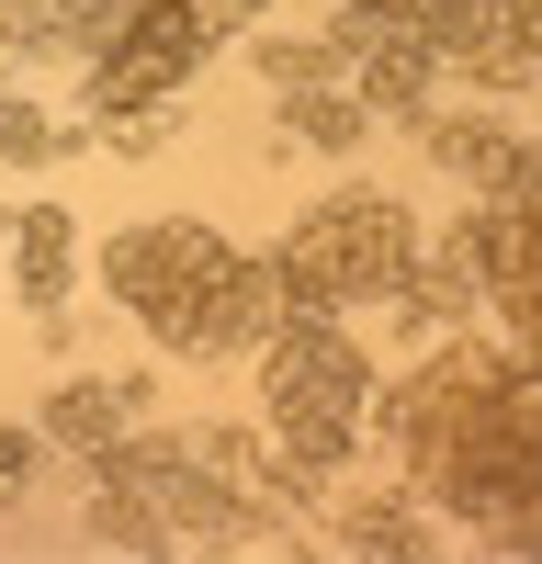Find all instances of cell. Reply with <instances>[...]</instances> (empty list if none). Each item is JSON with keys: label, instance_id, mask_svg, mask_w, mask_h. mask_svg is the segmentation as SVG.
<instances>
[{"label": "cell", "instance_id": "cell-1", "mask_svg": "<svg viewBox=\"0 0 542 564\" xmlns=\"http://www.w3.org/2000/svg\"><path fill=\"white\" fill-rule=\"evenodd\" d=\"M384 441L441 520L497 553H542V350L441 339L384 395Z\"/></svg>", "mask_w": 542, "mask_h": 564}, {"label": "cell", "instance_id": "cell-2", "mask_svg": "<svg viewBox=\"0 0 542 564\" xmlns=\"http://www.w3.org/2000/svg\"><path fill=\"white\" fill-rule=\"evenodd\" d=\"M102 294L148 327L159 350L181 361H226V350H260L271 316H283V271L249 260L238 238H215L193 215H148L102 249Z\"/></svg>", "mask_w": 542, "mask_h": 564}, {"label": "cell", "instance_id": "cell-3", "mask_svg": "<svg viewBox=\"0 0 542 564\" xmlns=\"http://www.w3.org/2000/svg\"><path fill=\"white\" fill-rule=\"evenodd\" d=\"M271 271H283V305H316V316H350V305H395L406 271H419V226H406L395 193H328L283 249H271Z\"/></svg>", "mask_w": 542, "mask_h": 564}, {"label": "cell", "instance_id": "cell-4", "mask_svg": "<svg viewBox=\"0 0 542 564\" xmlns=\"http://www.w3.org/2000/svg\"><path fill=\"white\" fill-rule=\"evenodd\" d=\"M260 395H271V441H283L305 475H328V463L361 441L373 372H361V350L339 339V316L283 305V316H271V339H260Z\"/></svg>", "mask_w": 542, "mask_h": 564}, {"label": "cell", "instance_id": "cell-5", "mask_svg": "<svg viewBox=\"0 0 542 564\" xmlns=\"http://www.w3.org/2000/svg\"><path fill=\"white\" fill-rule=\"evenodd\" d=\"M249 0H102L90 12V113H148L193 79Z\"/></svg>", "mask_w": 542, "mask_h": 564}, {"label": "cell", "instance_id": "cell-6", "mask_svg": "<svg viewBox=\"0 0 542 564\" xmlns=\"http://www.w3.org/2000/svg\"><path fill=\"white\" fill-rule=\"evenodd\" d=\"M464 249H475V294L497 305V327L520 350H542V148H520L486 181V215Z\"/></svg>", "mask_w": 542, "mask_h": 564}, {"label": "cell", "instance_id": "cell-7", "mask_svg": "<svg viewBox=\"0 0 542 564\" xmlns=\"http://www.w3.org/2000/svg\"><path fill=\"white\" fill-rule=\"evenodd\" d=\"M12 249H23V260H12L23 305H45V316H57L68 271H79V260H68V249H79V238H68V215H57V204H23V215H12Z\"/></svg>", "mask_w": 542, "mask_h": 564}, {"label": "cell", "instance_id": "cell-8", "mask_svg": "<svg viewBox=\"0 0 542 564\" xmlns=\"http://www.w3.org/2000/svg\"><path fill=\"white\" fill-rule=\"evenodd\" d=\"M136 395H102V384H68L57 406H45V430H68V452H113V417Z\"/></svg>", "mask_w": 542, "mask_h": 564}, {"label": "cell", "instance_id": "cell-9", "mask_svg": "<svg viewBox=\"0 0 542 564\" xmlns=\"http://www.w3.org/2000/svg\"><path fill=\"white\" fill-rule=\"evenodd\" d=\"M339 542H350V553H430L406 508H350V520H339Z\"/></svg>", "mask_w": 542, "mask_h": 564}, {"label": "cell", "instance_id": "cell-10", "mask_svg": "<svg viewBox=\"0 0 542 564\" xmlns=\"http://www.w3.org/2000/svg\"><path fill=\"white\" fill-rule=\"evenodd\" d=\"M361 23H406V34H452V12H464V0H350Z\"/></svg>", "mask_w": 542, "mask_h": 564}, {"label": "cell", "instance_id": "cell-11", "mask_svg": "<svg viewBox=\"0 0 542 564\" xmlns=\"http://www.w3.org/2000/svg\"><path fill=\"white\" fill-rule=\"evenodd\" d=\"M34 486V430H0V508H23Z\"/></svg>", "mask_w": 542, "mask_h": 564}]
</instances>
